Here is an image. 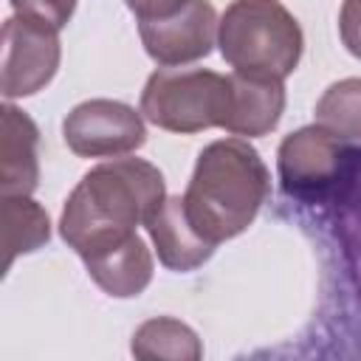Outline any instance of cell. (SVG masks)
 <instances>
[{"label":"cell","mask_w":361,"mask_h":361,"mask_svg":"<svg viewBox=\"0 0 361 361\" xmlns=\"http://www.w3.org/2000/svg\"><path fill=\"white\" fill-rule=\"evenodd\" d=\"M51 237L48 212L28 195H3V268L20 254H31Z\"/></svg>","instance_id":"cell-13"},{"label":"cell","mask_w":361,"mask_h":361,"mask_svg":"<svg viewBox=\"0 0 361 361\" xmlns=\"http://www.w3.org/2000/svg\"><path fill=\"white\" fill-rule=\"evenodd\" d=\"M271 192V175L245 138L212 141L195 164L183 197L192 228L212 245L243 234Z\"/></svg>","instance_id":"cell-2"},{"label":"cell","mask_w":361,"mask_h":361,"mask_svg":"<svg viewBox=\"0 0 361 361\" xmlns=\"http://www.w3.org/2000/svg\"><path fill=\"white\" fill-rule=\"evenodd\" d=\"M39 130L31 116L14 104H3L0 135V189L3 195H31L39 180Z\"/></svg>","instance_id":"cell-11"},{"label":"cell","mask_w":361,"mask_h":361,"mask_svg":"<svg viewBox=\"0 0 361 361\" xmlns=\"http://www.w3.org/2000/svg\"><path fill=\"white\" fill-rule=\"evenodd\" d=\"M90 279L116 299H130L138 296L149 279H152V254L147 248V243L135 234L130 243H124L121 248L102 254L96 259L85 262Z\"/></svg>","instance_id":"cell-12"},{"label":"cell","mask_w":361,"mask_h":361,"mask_svg":"<svg viewBox=\"0 0 361 361\" xmlns=\"http://www.w3.org/2000/svg\"><path fill=\"white\" fill-rule=\"evenodd\" d=\"M59 31L14 14L3 25V73H0V90L3 96L23 99L42 90L59 68Z\"/></svg>","instance_id":"cell-6"},{"label":"cell","mask_w":361,"mask_h":361,"mask_svg":"<svg viewBox=\"0 0 361 361\" xmlns=\"http://www.w3.org/2000/svg\"><path fill=\"white\" fill-rule=\"evenodd\" d=\"M62 138L82 158H118L147 141V127L141 113L124 102L87 99L65 116Z\"/></svg>","instance_id":"cell-7"},{"label":"cell","mask_w":361,"mask_h":361,"mask_svg":"<svg viewBox=\"0 0 361 361\" xmlns=\"http://www.w3.org/2000/svg\"><path fill=\"white\" fill-rule=\"evenodd\" d=\"M11 8L23 17H31V20H39L51 28H65L68 20L73 17L76 11V0H8Z\"/></svg>","instance_id":"cell-16"},{"label":"cell","mask_w":361,"mask_h":361,"mask_svg":"<svg viewBox=\"0 0 361 361\" xmlns=\"http://www.w3.org/2000/svg\"><path fill=\"white\" fill-rule=\"evenodd\" d=\"M231 76L206 68L155 71L141 90V113L169 133H200L223 127L228 116Z\"/></svg>","instance_id":"cell-5"},{"label":"cell","mask_w":361,"mask_h":361,"mask_svg":"<svg viewBox=\"0 0 361 361\" xmlns=\"http://www.w3.org/2000/svg\"><path fill=\"white\" fill-rule=\"evenodd\" d=\"M338 31L344 48L361 59V0H344L338 14Z\"/></svg>","instance_id":"cell-17"},{"label":"cell","mask_w":361,"mask_h":361,"mask_svg":"<svg viewBox=\"0 0 361 361\" xmlns=\"http://www.w3.org/2000/svg\"><path fill=\"white\" fill-rule=\"evenodd\" d=\"M164 175L144 158H113L73 186L59 217L62 240L87 262L135 237V228L164 203Z\"/></svg>","instance_id":"cell-1"},{"label":"cell","mask_w":361,"mask_h":361,"mask_svg":"<svg viewBox=\"0 0 361 361\" xmlns=\"http://www.w3.org/2000/svg\"><path fill=\"white\" fill-rule=\"evenodd\" d=\"M135 358H172V361H197L203 355L200 338L197 333L172 319V316H158L144 322L135 333H133V344H130Z\"/></svg>","instance_id":"cell-14"},{"label":"cell","mask_w":361,"mask_h":361,"mask_svg":"<svg viewBox=\"0 0 361 361\" xmlns=\"http://www.w3.org/2000/svg\"><path fill=\"white\" fill-rule=\"evenodd\" d=\"M189 0H127V8L138 17V23L147 20H164L172 17L175 11H180Z\"/></svg>","instance_id":"cell-18"},{"label":"cell","mask_w":361,"mask_h":361,"mask_svg":"<svg viewBox=\"0 0 361 361\" xmlns=\"http://www.w3.org/2000/svg\"><path fill=\"white\" fill-rule=\"evenodd\" d=\"M217 14L209 0H189L180 11L164 20L138 23L144 51L164 68L189 65L212 54L217 42Z\"/></svg>","instance_id":"cell-8"},{"label":"cell","mask_w":361,"mask_h":361,"mask_svg":"<svg viewBox=\"0 0 361 361\" xmlns=\"http://www.w3.org/2000/svg\"><path fill=\"white\" fill-rule=\"evenodd\" d=\"M316 124L344 141H361V76L333 82L316 102Z\"/></svg>","instance_id":"cell-15"},{"label":"cell","mask_w":361,"mask_h":361,"mask_svg":"<svg viewBox=\"0 0 361 361\" xmlns=\"http://www.w3.org/2000/svg\"><path fill=\"white\" fill-rule=\"evenodd\" d=\"M282 189L302 203H341L361 178V152L322 124L302 127L279 144Z\"/></svg>","instance_id":"cell-4"},{"label":"cell","mask_w":361,"mask_h":361,"mask_svg":"<svg viewBox=\"0 0 361 361\" xmlns=\"http://www.w3.org/2000/svg\"><path fill=\"white\" fill-rule=\"evenodd\" d=\"M217 45L234 73L285 82L302 59V28L279 0H234L217 23Z\"/></svg>","instance_id":"cell-3"},{"label":"cell","mask_w":361,"mask_h":361,"mask_svg":"<svg viewBox=\"0 0 361 361\" xmlns=\"http://www.w3.org/2000/svg\"><path fill=\"white\" fill-rule=\"evenodd\" d=\"M285 110V85L279 79H257L231 73V99L223 130L240 138L271 133Z\"/></svg>","instance_id":"cell-10"},{"label":"cell","mask_w":361,"mask_h":361,"mask_svg":"<svg viewBox=\"0 0 361 361\" xmlns=\"http://www.w3.org/2000/svg\"><path fill=\"white\" fill-rule=\"evenodd\" d=\"M144 226L149 231V240L155 243L158 259L169 271H178V274L200 268L217 248L192 228V223L183 212V197L180 195L178 197H164V203L147 217Z\"/></svg>","instance_id":"cell-9"}]
</instances>
